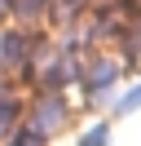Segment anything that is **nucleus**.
<instances>
[{
	"label": "nucleus",
	"instance_id": "nucleus-1",
	"mask_svg": "<svg viewBox=\"0 0 141 146\" xmlns=\"http://www.w3.org/2000/svg\"><path fill=\"white\" fill-rule=\"evenodd\" d=\"M9 5H13V9L22 13V18H35V13L44 9V0H9Z\"/></svg>",
	"mask_w": 141,
	"mask_h": 146
},
{
	"label": "nucleus",
	"instance_id": "nucleus-3",
	"mask_svg": "<svg viewBox=\"0 0 141 146\" xmlns=\"http://www.w3.org/2000/svg\"><path fill=\"white\" fill-rule=\"evenodd\" d=\"M5 5H9V0H0V9H5Z\"/></svg>",
	"mask_w": 141,
	"mask_h": 146
},
{
	"label": "nucleus",
	"instance_id": "nucleus-2",
	"mask_svg": "<svg viewBox=\"0 0 141 146\" xmlns=\"http://www.w3.org/2000/svg\"><path fill=\"white\" fill-rule=\"evenodd\" d=\"M84 146H106V128H93V133L84 137Z\"/></svg>",
	"mask_w": 141,
	"mask_h": 146
}]
</instances>
